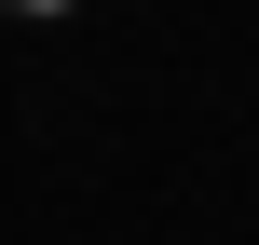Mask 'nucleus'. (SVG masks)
Listing matches in <instances>:
<instances>
[{
	"label": "nucleus",
	"mask_w": 259,
	"mask_h": 245,
	"mask_svg": "<svg viewBox=\"0 0 259 245\" xmlns=\"http://www.w3.org/2000/svg\"><path fill=\"white\" fill-rule=\"evenodd\" d=\"M14 14H68V0H14Z\"/></svg>",
	"instance_id": "nucleus-1"
}]
</instances>
